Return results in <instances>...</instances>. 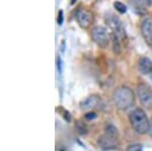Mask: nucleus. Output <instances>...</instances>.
Instances as JSON below:
<instances>
[{
	"label": "nucleus",
	"mask_w": 152,
	"mask_h": 151,
	"mask_svg": "<svg viewBox=\"0 0 152 151\" xmlns=\"http://www.w3.org/2000/svg\"><path fill=\"white\" fill-rule=\"evenodd\" d=\"M129 120L132 128L135 130V132L141 134V135L148 132L150 121L148 120V117H147L146 113L142 109L137 108L133 109L129 115Z\"/></svg>",
	"instance_id": "1"
},
{
	"label": "nucleus",
	"mask_w": 152,
	"mask_h": 151,
	"mask_svg": "<svg viewBox=\"0 0 152 151\" xmlns=\"http://www.w3.org/2000/svg\"><path fill=\"white\" fill-rule=\"evenodd\" d=\"M114 101L118 109L121 111H126L134 104L135 94L129 87H119L114 92Z\"/></svg>",
	"instance_id": "2"
},
{
	"label": "nucleus",
	"mask_w": 152,
	"mask_h": 151,
	"mask_svg": "<svg viewBox=\"0 0 152 151\" xmlns=\"http://www.w3.org/2000/svg\"><path fill=\"white\" fill-rule=\"evenodd\" d=\"M99 145L104 150L115 149L119 146L118 130L113 125H109L105 128V133L99 139Z\"/></svg>",
	"instance_id": "3"
},
{
	"label": "nucleus",
	"mask_w": 152,
	"mask_h": 151,
	"mask_svg": "<svg viewBox=\"0 0 152 151\" xmlns=\"http://www.w3.org/2000/svg\"><path fill=\"white\" fill-rule=\"evenodd\" d=\"M92 40L94 41L100 48H107L110 45L111 41V35L109 34L107 28L102 26H94L91 31Z\"/></svg>",
	"instance_id": "4"
},
{
	"label": "nucleus",
	"mask_w": 152,
	"mask_h": 151,
	"mask_svg": "<svg viewBox=\"0 0 152 151\" xmlns=\"http://www.w3.org/2000/svg\"><path fill=\"white\" fill-rule=\"evenodd\" d=\"M105 19H107V23L109 24L110 28H111V30L113 31V33L119 36L120 40H122V41L126 40L127 35H126L125 28L123 26V23L121 21V19L115 15V14H112V13L107 15Z\"/></svg>",
	"instance_id": "5"
},
{
	"label": "nucleus",
	"mask_w": 152,
	"mask_h": 151,
	"mask_svg": "<svg viewBox=\"0 0 152 151\" xmlns=\"http://www.w3.org/2000/svg\"><path fill=\"white\" fill-rule=\"evenodd\" d=\"M137 94L142 106L146 109H152V89L145 83H141L137 86Z\"/></svg>",
	"instance_id": "6"
},
{
	"label": "nucleus",
	"mask_w": 152,
	"mask_h": 151,
	"mask_svg": "<svg viewBox=\"0 0 152 151\" xmlns=\"http://www.w3.org/2000/svg\"><path fill=\"white\" fill-rule=\"evenodd\" d=\"M76 20H77L78 24L83 28H88L91 26L92 21H94V14L87 9L79 8L76 11Z\"/></svg>",
	"instance_id": "7"
},
{
	"label": "nucleus",
	"mask_w": 152,
	"mask_h": 151,
	"mask_svg": "<svg viewBox=\"0 0 152 151\" xmlns=\"http://www.w3.org/2000/svg\"><path fill=\"white\" fill-rule=\"evenodd\" d=\"M141 34L145 42L152 46V19L150 18L143 19L141 24Z\"/></svg>",
	"instance_id": "8"
},
{
	"label": "nucleus",
	"mask_w": 152,
	"mask_h": 151,
	"mask_svg": "<svg viewBox=\"0 0 152 151\" xmlns=\"http://www.w3.org/2000/svg\"><path fill=\"white\" fill-rule=\"evenodd\" d=\"M102 104V98L100 96L94 94V96H90L86 97L84 101H81L80 104V109H84V111H88V109H94L99 108V106H100Z\"/></svg>",
	"instance_id": "9"
},
{
	"label": "nucleus",
	"mask_w": 152,
	"mask_h": 151,
	"mask_svg": "<svg viewBox=\"0 0 152 151\" xmlns=\"http://www.w3.org/2000/svg\"><path fill=\"white\" fill-rule=\"evenodd\" d=\"M138 69L141 74L151 75L152 73V61L148 57H141L138 60Z\"/></svg>",
	"instance_id": "10"
},
{
	"label": "nucleus",
	"mask_w": 152,
	"mask_h": 151,
	"mask_svg": "<svg viewBox=\"0 0 152 151\" xmlns=\"http://www.w3.org/2000/svg\"><path fill=\"white\" fill-rule=\"evenodd\" d=\"M111 41L113 44V51L115 54L120 55L122 53V46H121V41H120L119 36L115 35L114 33L111 34Z\"/></svg>",
	"instance_id": "11"
},
{
	"label": "nucleus",
	"mask_w": 152,
	"mask_h": 151,
	"mask_svg": "<svg viewBox=\"0 0 152 151\" xmlns=\"http://www.w3.org/2000/svg\"><path fill=\"white\" fill-rule=\"evenodd\" d=\"M129 3L134 7L136 10H139L140 12L146 11V8L149 5L147 4L146 0H129Z\"/></svg>",
	"instance_id": "12"
},
{
	"label": "nucleus",
	"mask_w": 152,
	"mask_h": 151,
	"mask_svg": "<svg viewBox=\"0 0 152 151\" xmlns=\"http://www.w3.org/2000/svg\"><path fill=\"white\" fill-rule=\"evenodd\" d=\"M76 129H77L78 133H79L80 135H85V134L88 132V129L86 126H85V124H83L79 121L76 123Z\"/></svg>",
	"instance_id": "13"
},
{
	"label": "nucleus",
	"mask_w": 152,
	"mask_h": 151,
	"mask_svg": "<svg viewBox=\"0 0 152 151\" xmlns=\"http://www.w3.org/2000/svg\"><path fill=\"white\" fill-rule=\"evenodd\" d=\"M114 7L116 8V10L120 13H125L127 11V7L125 6L124 3H122L121 1H116L114 2Z\"/></svg>",
	"instance_id": "14"
},
{
	"label": "nucleus",
	"mask_w": 152,
	"mask_h": 151,
	"mask_svg": "<svg viewBox=\"0 0 152 151\" xmlns=\"http://www.w3.org/2000/svg\"><path fill=\"white\" fill-rule=\"evenodd\" d=\"M126 151H142V145L141 144H131L127 147Z\"/></svg>",
	"instance_id": "15"
},
{
	"label": "nucleus",
	"mask_w": 152,
	"mask_h": 151,
	"mask_svg": "<svg viewBox=\"0 0 152 151\" xmlns=\"http://www.w3.org/2000/svg\"><path fill=\"white\" fill-rule=\"evenodd\" d=\"M62 23H63V11L60 10L59 11V14H58V23L62 24Z\"/></svg>",
	"instance_id": "16"
},
{
	"label": "nucleus",
	"mask_w": 152,
	"mask_h": 151,
	"mask_svg": "<svg viewBox=\"0 0 152 151\" xmlns=\"http://www.w3.org/2000/svg\"><path fill=\"white\" fill-rule=\"evenodd\" d=\"M95 117H96V115H95L94 113H88V114H86V115H85V118L86 119H88V120H90V119H94Z\"/></svg>",
	"instance_id": "17"
},
{
	"label": "nucleus",
	"mask_w": 152,
	"mask_h": 151,
	"mask_svg": "<svg viewBox=\"0 0 152 151\" xmlns=\"http://www.w3.org/2000/svg\"><path fill=\"white\" fill-rule=\"evenodd\" d=\"M148 134L150 135V137L152 138V118L150 120V123H149V129H148Z\"/></svg>",
	"instance_id": "18"
},
{
	"label": "nucleus",
	"mask_w": 152,
	"mask_h": 151,
	"mask_svg": "<svg viewBox=\"0 0 152 151\" xmlns=\"http://www.w3.org/2000/svg\"><path fill=\"white\" fill-rule=\"evenodd\" d=\"M146 2L148 5H152V0H146Z\"/></svg>",
	"instance_id": "19"
},
{
	"label": "nucleus",
	"mask_w": 152,
	"mask_h": 151,
	"mask_svg": "<svg viewBox=\"0 0 152 151\" xmlns=\"http://www.w3.org/2000/svg\"><path fill=\"white\" fill-rule=\"evenodd\" d=\"M151 77H152V73H151Z\"/></svg>",
	"instance_id": "20"
}]
</instances>
